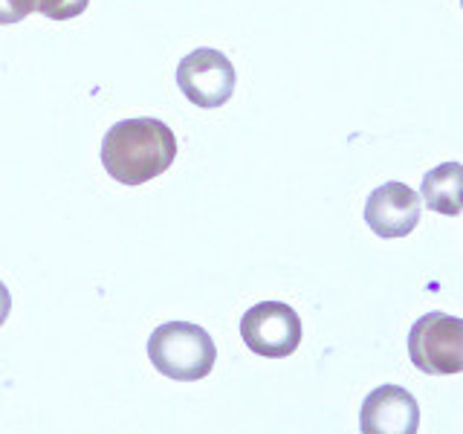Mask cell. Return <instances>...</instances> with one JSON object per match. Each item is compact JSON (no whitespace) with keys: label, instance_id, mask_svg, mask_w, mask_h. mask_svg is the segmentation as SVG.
Returning a JSON list of instances; mask_svg holds the SVG:
<instances>
[{"label":"cell","instance_id":"cell-8","mask_svg":"<svg viewBox=\"0 0 463 434\" xmlns=\"http://www.w3.org/2000/svg\"><path fill=\"white\" fill-rule=\"evenodd\" d=\"M420 200L426 209L455 217L463 212V163H440L438 168L426 171L420 185Z\"/></svg>","mask_w":463,"mask_h":434},{"label":"cell","instance_id":"cell-12","mask_svg":"<svg viewBox=\"0 0 463 434\" xmlns=\"http://www.w3.org/2000/svg\"><path fill=\"white\" fill-rule=\"evenodd\" d=\"M460 6H463V0H460Z\"/></svg>","mask_w":463,"mask_h":434},{"label":"cell","instance_id":"cell-5","mask_svg":"<svg viewBox=\"0 0 463 434\" xmlns=\"http://www.w3.org/2000/svg\"><path fill=\"white\" fill-rule=\"evenodd\" d=\"M235 67L221 50L200 47L188 52L177 64V87L180 93L203 110L223 108L235 93Z\"/></svg>","mask_w":463,"mask_h":434},{"label":"cell","instance_id":"cell-7","mask_svg":"<svg viewBox=\"0 0 463 434\" xmlns=\"http://www.w3.org/2000/svg\"><path fill=\"white\" fill-rule=\"evenodd\" d=\"M362 434H417L420 405L411 391L400 385H380L362 402Z\"/></svg>","mask_w":463,"mask_h":434},{"label":"cell","instance_id":"cell-2","mask_svg":"<svg viewBox=\"0 0 463 434\" xmlns=\"http://www.w3.org/2000/svg\"><path fill=\"white\" fill-rule=\"evenodd\" d=\"M151 365L177 382H197L209 376L217 359L212 336L192 322H165L148 339Z\"/></svg>","mask_w":463,"mask_h":434},{"label":"cell","instance_id":"cell-3","mask_svg":"<svg viewBox=\"0 0 463 434\" xmlns=\"http://www.w3.org/2000/svg\"><path fill=\"white\" fill-rule=\"evenodd\" d=\"M409 356L429 376L463 373V318L440 310L420 316L409 333Z\"/></svg>","mask_w":463,"mask_h":434},{"label":"cell","instance_id":"cell-10","mask_svg":"<svg viewBox=\"0 0 463 434\" xmlns=\"http://www.w3.org/2000/svg\"><path fill=\"white\" fill-rule=\"evenodd\" d=\"M35 12L33 0H0V24L9 26V24H21L26 14Z\"/></svg>","mask_w":463,"mask_h":434},{"label":"cell","instance_id":"cell-1","mask_svg":"<svg viewBox=\"0 0 463 434\" xmlns=\"http://www.w3.org/2000/svg\"><path fill=\"white\" fill-rule=\"evenodd\" d=\"M177 159V137L174 130L142 116V119L116 122L101 139V165L116 183L142 185L165 174Z\"/></svg>","mask_w":463,"mask_h":434},{"label":"cell","instance_id":"cell-11","mask_svg":"<svg viewBox=\"0 0 463 434\" xmlns=\"http://www.w3.org/2000/svg\"><path fill=\"white\" fill-rule=\"evenodd\" d=\"M9 313H12V293H9V287L0 281V327L6 325Z\"/></svg>","mask_w":463,"mask_h":434},{"label":"cell","instance_id":"cell-9","mask_svg":"<svg viewBox=\"0 0 463 434\" xmlns=\"http://www.w3.org/2000/svg\"><path fill=\"white\" fill-rule=\"evenodd\" d=\"M35 12L43 14L50 21H70L79 18V14L90 6V0H33Z\"/></svg>","mask_w":463,"mask_h":434},{"label":"cell","instance_id":"cell-4","mask_svg":"<svg viewBox=\"0 0 463 434\" xmlns=\"http://www.w3.org/2000/svg\"><path fill=\"white\" fill-rule=\"evenodd\" d=\"M241 336L252 354L284 359L293 356L301 344V318L284 301H260L243 313Z\"/></svg>","mask_w":463,"mask_h":434},{"label":"cell","instance_id":"cell-6","mask_svg":"<svg viewBox=\"0 0 463 434\" xmlns=\"http://www.w3.org/2000/svg\"><path fill=\"white\" fill-rule=\"evenodd\" d=\"M423 214V200L405 183L376 185L365 203V223L380 238H405L411 235Z\"/></svg>","mask_w":463,"mask_h":434}]
</instances>
